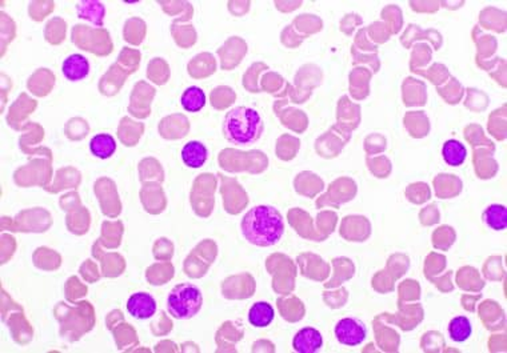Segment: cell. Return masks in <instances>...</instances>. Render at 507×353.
Masks as SVG:
<instances>
[{"instance_id": "cell-1", "label": "cell", "mask_w": 507, "mask_h": 353, "mask_svg": "<svg viewBox=\"0 0 507 353\" xmlns=\"http://www.w3.org/2000/svg\"><path fill=\"white\" fill-rule=\"evenodd\" d=\"M241 230L250 244L273 247L284 235V220L275 207L257 205L243 216Z\"/></svg>"}, {"instance_id": "cell-2", "label": "cell", "mask_w": 507, "mask_h": 353, "mask_svg": "<svg viewBox=\"0 0 507 353\" xmlns=\"http://www.w3.org/2000/svg\"><path fill=\"white\" fill-rule=\"evenodd\" d=\"M264 131L259 112L251 107L239 105L230 110L223 120V134L235 146H251L257 143Z\"/></svg>"}, {"instance_id": "cell-3", "label": "cell", "mask_w": 507, "mask_h": 353, "mask_svg": "<svg viewBox=\"0 0 507 353\" xmlns=\"http://www.w3.org/2000/svg\"><path fill=\"white\" fill-rule=\"evenodd\" d=\"M202 305V291L190 283H182L174 286L167 298V311L174 319H193L200 311Z\"/></svg>"}, {"instance_id": "cell-4", "label": "cell", "mask_w": 507, "mask_h": 353, "mask_svg": "<svg viewBox=\"0 0 507 353\" xmlns=\"http://www.w3.org/2000/svg\"><path fill=\"white\" fill-rule=\"evenodd\" d=\"M334 334L342 345L358 347L368 337V327L362 320L356 318H345L336 322Z\"/></svg>"}, {"instance_id": "cell-5", "label": "cell", "mask_w": 507, "mask_h": 353, "mask_svg": "<svg viewBox=\"0 0 507 353\" xmlns=\"http://www.w3.org/2000/svg\"><path fill=\"white\" fill-rule=\"evenodd\" d=\"M157 308L155 299L147 292H137L131 295L127 302V311L134 319H151L155 315Z\"/></svg>"}, {"instance_id": "cell-6", "label": "cell", "mask_w": 507, "mask_h": 353, "mask_svg": "<svg viewBox=\"0 0 507 353\" xmlns=\"http://www.w3.org/2000/svg\"><path fill=\"white\" fill-rule=\"evenodd\" d=\"M323 347L322 334L313 327L302 328L293 338V348L298 353H315Z\"/></svg>"}, {"instance_id": "cell-7", "label": "cell", "mask_w": 507, "mask_h": 353, "mask_svg": "<svg viewBox=\"0 0 507 353\" xmlns=\"http://www.w3.org/2000/svg\"><path fill=\"white\" fill-rule=\"evenodd\" d=\"M62 72L70 82H79L86 79L89 74L87 58L80 53H72L62 64Z\"/></svg>"}, {"instance_id": "cell-8", "label": "cell", "mask_w": 507, "mask_h": 353, "mask_svg": "<svg viewBox=\"0 0 507 353\" xmlns=\"http://www.w3.org/2000/svg\"><path fill=\"white\" fill-rule=\"evenodd\" d=\"M207 157H209L207 147L198 140H191L186 143L182 148V160L186 167L200 169L207 162Z\"/></svg>"}, {"instance_id": "cell-9", "label": "cell", "mask_w": 507, "mask_h": 353, "mask_svg": "<svg viewBox=\"0 0 507 353\" xmlns=\"http://www.w3.org/2000/svg\"><path fill=\"white\" fill-rule=\"evenodd\" d=\"M442 157L450 167H459L467 159V148L459 140L450 139L442 147Z\"/></svg>"}, {"instance_id": "cell-10", "label": "cell", "mask_w": 507, "mask_h": 353, "mask_svg": "<svg viewBox=\"0 0 507 353\" xmlns=\"http://www.w3.org/2000/svg\"><path fill=\"white\" fill-rule=\"evenodd\" d=\"M89 151L98 159H110L117 151V141L112 135H95L89 141Z\"/></svg>"}, {"instance_id": "cell-11", "label": "cell", "mask_w": 507, "mask_h": 353, "mask_svg": "<svg viewBox=\"0 0 507 353\" xmlns=\"http://www.w3.org/2000/svg\"><path fill=\"white\" fill-rule=\"evenodd\" d=\"M275 318V311L271 304L266 302H258L254 304L248 311V321L255 328L268 327Z\"/></svg>"}, {"instance_id": "cell-12", "label": "cell", "mask_w": 507, "mask_h": 353, "mask_svg": "<svg viewBox=\"0 0 507 353\" xmlns=\"http://www.w3.org/2000/svg\"><path fill=\"white\" fill-rule=\"evenodd\" d=\"M180 103H182V107L187 112H191V114L199 112L206 105V94L200 87L191 85V87L186 88L184 92L182 94Z\"/></svg>"}, {"instance_id": "cell-13", "label": "cell", "mask_w": 507, "mask_h": 353, "mask_svg": "<svg viewBox=\"0 0 507 353\" xmlns=\"http://www.w3.org/2000/svg\"><path fill=\"white\" fill-rule=\"evenodd\" d=\"M483 223L494 231H505L507 227V208L502 204H491L482 215Z\"/></svg>"}, {"instance_id": "cell-14", "label": "cell", "mask_w": 507, "mask_h": 353, "mask_svg": "<svg viewBox=\"0 0 507 353\" xmlns=\"http://www.w3.org/2000/svg\"><path fill=\"white\" fill-rule=\"evenodd\" d=\"M76 11H78V17L80 19H87L96 26L103 24L105 7L99 1H82L76 6Z\"/></svg>"}, {"instance_id": "cell-15", "label": "cell", "mask_w": 507, "mask_h": 353, "mask_svg": "<svg viewBox=\"0 0 507 353\" xmlns=\"http://www.w3.org/2000/svg\"><path fill=\"white\" fill-rule=\"evenodd\" d=\"M472 335V321L466 316H456L449 322V336L455 343H465Z\"/></svg>"}]
</instances>
